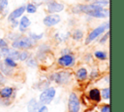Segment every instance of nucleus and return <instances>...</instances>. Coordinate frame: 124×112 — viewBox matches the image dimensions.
I'll use <instances>...</instances> for the list:
<instances>
[{
  "instance_id": "obj_1",
  "label": "nucleus",
  "mask_w": 124,
  "mask_h": 112,
  "mask_svg": "<svg viewBox=\"0 0 124 112\" xmlns=\"http://www.w3.org/2000/svg\"><path fill=\"white\" fill-rule=\"evenodd\" d=\"M34 45V41L29 37H20L13 42V47L16 49H29Z\"/></svg>"
},
{
  "instance_id": "obj_2",
  "label": "nucleus",
  "mask_w": 124,
  "mask_h": 112,
  "mask_svg": "<svg viewBox=\"0 0 124 112\" xmlns=\"http://www.w3.org/2000/svg\"><path fill=\"white\" fill-rule=\"evenodd\" d=\"M108 28H109V23H108V22H105V23H103L102 25L98 26L97 28L93 29V30L89 33V35H88V37H87L85 43H86V44L90 43L91 41H93L94 39H96L99 35H101L105 30H107V29H108Z\"/></svg>"
},
{
  "instance_id": "obj_3",
  "label": "nucleus",
  "mask_w": 124,
  "mask_h": 112,
  "mask_svg": "<svg viewBox=\"0 0 124 112\" xmlns=\"http://www.w3.org/2000/svg\"><path fill=\"white\" fill-rule=\"evenodd\" d=\"M55 96V90L53 88H48L46 89L40 95V100L39 102L42 104H48L52 101L53 97Z\"/></svg>"
},
{
  "instance_id": "obj_4",
  "label": "nucleus",
  "mask_w": 124,
  "mask_h": 112,
  "mask_svg": "<svg viewBox=\"0 0 124 112\" xmlns=\"http://www.w3.org/2000/svg\"><path fill=\"white\" fill-rule=\"evenodd\" d=\"M68 109H69V112H78L79 111V101H78L77 94L74 93H72L69 96Z\"/></svg>"
},
{
  "instance_id": "obj_5",
  "label": "nucleus",
  "mask_w": 124,
  "mask_h": 112,
  "mask_svg": "<svg viewBox=\"0 0 124 112\" xmlns=\"http://www.w3.org/2000/svg\"><path fill=\"white\" fill-rule=\"evenodd\" d=\"M27 109H28V112H47L46 107L44 106V104L37 102L34 98L28 102Z\"/></svg>"
},
{
  "instance_id": "obj_6",
  "label": "nucleus",
  "mask_w": 124,
  "mask_h": 112,
  "mask_svg": "<svg viewBox=\"0 0 124 112\" xmlns=\"http://www.w3.org/2000/svg\"><path fill=\"white\" fill-rule=\"evenodd\" d=\"M70 78V73L67 71H62V72H58L52 75V79L58 83V84H65L69 81Z\"/></svg>"
},
{
  "instance_id": "obj_7",
  "label": "nucleus",
  "mask_w": 124,
  "mask_h": 112,
  "mask_svg": "<svg viewBox=\"0 0 124 112\" xmlns=\"http://www.w3.org/2000/svg\"><path fill=\"white\" fill-rule=\"evenodd\" d=\"M60 21V17L58 15H49V16H46L45 19H44V24L46 25V26H52V25H55L57 24L58 22Z\"/></svg>"
},
{
  "instance_id": "obj_8",
  "label": "nucleus",
  "mask_w": 124,
  "mask_h": 112,
  "mask_svg": "<svg viewBox=\"0 0 124 112\" xmlns=\"http://www.w3.org/2000/svg\"><path fill=\"white\" fill-rule=\"evenodd\" d=\"M58 63L62 66H72L75 63V58L71 55H64L58 59Z\"/></svg>"
},
{
  "instance_id": "obj_9",
  "label": "nucleus",
  "mask_w": 124,
  "mask_h": 112,
  "mask_svg": "<svg viewBox=\"0 0 124 112\" xmlns=\"http://www.w3.org/2000/svg\"><path fill=\"white\" fill-rule=\"evenodd\" d=\"M87 15L90 17H94V18H107V17H108L109 12L106 9L99 8V9H96V10L89 12Z\"/></svg>"
},
{
  "instance_id": "obj_10",
  "label": "nucleus",
  "mask_w": 124,
  "mask_h": 112,
  "mask_svg": "<svg viewBox=\"0 0 124 112\" xmlns=\"http://www.w3.org/2000/svg\"><path fill=\"white\" fill-rule=\"evenodd\" d=\"M63 9H64L63 4H60V3H57L54 1L47 4V10L49 13H58V12L63 11Z\"/></svg>"
},
{
  "instance_id": "obj_11",
  "label": "nucleus",
  "mask_w": 124,
  "mask_h": 112,
  "mask_svg": "<svg viewBox=\"0 0 124 112\" xmlns=\"http://www.w3.org/2000/svg\"><path fill=\"white\" fill-rule=\"evenodd\" d=\"M25 11V7L24 6H21V7H18L17 9H16L15 11H13L11 14H10V16H9V20L10 21H12V20H14V19H16L17 18H19L22 14H23V12Z\"/></svg>"
},
{
  "instance_id": "obj_12",
  "label": "nucleus",
  "mask_w": 124,
  "mask_h": 112,
  "mask_svg": "<svg viewBox=\"0 0 124 112\" xmlns=\"http://www.w3.org/2000/svg\"><path fill=\"white\" fill-rule=\"evenodd\" d=\"M89 96L92 100L97 101V102L100 101V99H101V93H100L99 90H97V89H92L89 92Z\"/></svg>"
},
{
  "instance_id": "obj_13",
  "label": "nucleus",
  "mask_w": 124,
  "mask_h": 112,
  "mask_svg": "<svg viewBox=\"0 0 124 112\" xmlns=\"http://www.w3.org/2000/svg\"><path fill=\"white\" fill-rule=\"evenodd\" d=\"M12 93H13V89L10 87H6V88H3L0 90V96L4 97V98L10 97L12 95Z\"/></svg>"
},
{
  "instance_id": "obj_14",
  "label": "nucleus",
  "mask_w": 124,
  "mask_h": 112,
  "mask_svg": "<svg viewBox=\"0 0 124 112\" xmlns=\"http://www.w3.org/2000/svg\"><path fill=\"white\" fill-rule=\"evenodd\" d=\"M30 23H31V21L29 20V19L27 17H22L21 19H20V22H19V25H20L19 29H20V31L25 30L30 25Z\"/></svg>"
},
{
  "instance_id": "obj_15",
  "label": "nucleus",
  "mask_w": 124,
  "mask_h": 112,
  "mask_svg": "<svg viewBox=\"0 0 124 112\" xmlns=\"http://www.w3.org/2000/svg\"><path fill=\"white\" fill-rule=\"evenodd\" d=\"M87 77V70L85 68H79L77 71V78L78 80H84Z\"/></svg>"
},
{
  "instance_id": "obj_16",
  "label": "nucleus",
  "mask_w": 124,
  "mask_h": 112,
  "mask_svg": "<svg viewBox=\"0 0 124 112\" xmlns=\"http://www.w3.org/2000/svg\"><path fill=\"white\" fill-rule=\"evenodd\" d=\"M7 56L13 58L14 60L15 59H18L19 58V52L15 51V50H9V53H8Z\"/></svg>"
},
{
  "instance_id": "obj_17",
  "label": "nucleus",
  "mask_w": 124,
  "mask_h": 112,
  "mask_svg": "<svg viewBox=\"0 0 124 112\" xmlns=\"http://www.w3.org/2000/svg\"><path fill=\"white\" fill-rule=\"evenodd\" d=\"M4 63H5L7 66L11 67V68H13V67H16V61H15L13 58H11V57H8V56L5 58V60H4Z\"/></svg>"
},
{
  "instance_id": "obj_18",
  "label": "nucleus",
  "mask_w": 124,
  "mask_h": 112,
  "mask_svg": "<svg viewBox=\"0 0 124 112\" xmlns=\"http://www.w3.org/2000/svg\"><path fill=\"white\" fill-rule=\"evenodd\" d=\"M0 68H1V70H2L5 74H7V75L12 73V68L9 67V66H7L5 63H1V64H0Z\"/></svg>"
},
{
  "instance_id": "obj_19",
  "label": "nucleus",
  "mask_w": 124,
  "mask_h": 112,
  "mask_svg": "<svg viewBox=\"0 0 124 112\" xmlns=\"http://www.w3.org/2000/svg\"><path fill=\"white\" fill-rule=\"evenodd\" d=\"M25 10L27 11V13H29V14H34L36 11H37V8H36V6L34 5V4H28L27 6H26V8H25Z\"/></svg>"
},
{
  "instance_id": "obj_20",
  "label": "nucleus",
  "mask_w": 124,
  "mask_h": 112,
  "mask_svg": "<svg viewBox=\"0 0 124 112\" xmlns=\"http://www.w3.org/2000/svg\"><path fill=\"white\" fill-rule=\"evenodd\" d=\"M82 36H83V33H82V31H80L79 29L76 30V31L74 32V34H73V38H74L75 40H79V39L82 38Z\"/></svg>"
},
{
  "instance_id": "obj_21",
  "label": "nucleus",
  "mask_w": 124,
  "mask_h": 112,
  "mask_svg": "<svg viewBox=\"0 0 124 112\" xmlns=\"http://www.w3.org/2000/svg\"><path fill=\"white\" fill-rule=\"evenodd\" d=\"M95 56L97 57V58H99V59H106L107 58V54L105 53V52H101V51H98V52H96L95 53Z\"/></svg>"
},
{
  "instance_id": "obj_22",
  "label": "nucleus",
  "mask_w": 124,
  "mask_h": 112,
  "mask_svg": "<svg viewBox=\"0 0 124 112\" xmlns=\"http://www.w3.org/2000/svg\"><path fill=\"white\" fill-rule=\"evenodd\" d=\"M93 4L103 7V6H107L108 4V0H94L93 1Z\"/></svg>"
},
{
  "instance_id": "obj_23",
  "label": "nucleus",
  "mask_w": 124,
  "mask_h": 112,
  "mask_svg": "<svg viewBox=\"0 0 124 112\" xmlns=\"http://www.w3.org/2000/svg\"><path fill=\"white\" fill-rule=\"evenodd\" d=\"M102 95L105 99H109V89H103L102 90Z\"/></svg>"
},
{
  "instance_id": "obj_24",
  "label": "nucleus",
  "mask_w": 124,
  "mask_h": 112,
  "mask_svg": "<svg viewBox=\"0 0 124 112\" xmlns=\"http://www.w3.org/2000/svg\"><path fill=\"white\" fill-rule=\"evenodd\" d=\"M8 6V0H0V11H3Z\"/></svg>"
},
{
  "instance_id": "obj_25",
  "label": "nucleus",
  "mask_w": 124,
  "mask_h": 112,
  "mask_svg": "<svg viewBox=\"0 0 124 112\" xmlns=\"http://www.w3.org/2000/svg\"><path fill=\"white\" fill-rule=\"evenodd\" d=\"M27 57H28V53H27V52L19 53V58H18V59H20V60H25Z\"/></svg>"
},
{
  "instance_id": "obj_26",
  "label": "nucleus",
  "mask_w": 124,
  "mask_h": 112,
  "mask_svg": "<svg viewBox=\"0 0 124 112\" xmlns=\"http://www.w3.org/2000/svg\"><path fill=\"white\" fill-rule=\"evenodd\" d=\"M30 37L33 38V39H40L43 37V34H40V35H36L34 33H30Z\"/></svg>"
},
{
  "instance_id": "obj_27",
  "label": "nucleus",
  "mask_w": 124,
  "mask_h": 112,
  "mask_svg": "<svg viewBox=\"0 0 124 112\" xmlns=\"http://www.w3.org/2000/svg\"><path fill=\"white\" fill-rule=\"evenodd\" d=\"M4 47H7V42L3 39H0V48H4Z\"/></svg>"
},
{
  "instance_id": "obj_28",
  "label": "nucleus",
  "mask_w": 124,
  "mask_h": 112,
  "mask_svg": "<svg viewBox=\"0 0 124 112\" xmlns=\"http://www.w3.org/2000/svg\"><path fill=\"white\" fill-rule=\"evenodd\" d=\"M101 111H102V112H109V105H105V106L102 108Z\"/></svg>"
},
{
  "instance_id": "obj_29",
  "label": "nucleus",
  "mask_w": 124,
  "mask_h": 112,
  "mask_svg": "<svg viewBox=\"0 0 124 112\" xmlns=\"http://www.w3.org/2000/svg\"><path fill=\"white\" fill-rule=\"evenodd\" d=\"M108 36H109V32H108V33H107V34H106V35L101 39V41H100V42H101V43H105V41L108 39Z\"/></svg>"
},
{
  "instance_id": "obj_30",
  "label": "nucleus",
  "mask_w": 124,
  "mask_h": 112,
  "mask_svg": "<svg viewBox=\"0 0 124 112\" xmlns=\"http://www.w3.org/2000/svg\"><path fill=\"white\" fill-rule=\"evenodd\" d=\"M27 63H28V65H29V66H30L31 64H32V66H36V62H34V60H33V59H29Z\"/></svg>"
},
{
  "instance_id": "obj_31",
  "label": "nucleus",
  "mask_w": 124,
  "mask_h": 112,
  "mask_svg": "<svg viewBox=\"0 0 124 112\" xmlns=\"http://www.w3.org/2000/svg\"><path fill=\"white\" fill-rule=\"evenodd\" d=\"M4 81H5L4 77H3L2 75H0V83H4Z\"/></svg>"
},
{
  "instance_id": "obj_32",
  "label": "nucleus",
  "mask_w": 124,
  "mask_h": 112,
  "mask_svg": "<svg viewBox=\"0 0 124 112\" xmlns=\"http://www.w3.org/2000/svg\"><path fill=\"white\" fill-rule=\"evenodd\" d=\"M85 1H91V0H85Z\"/></svg>"
}]
</instances>
